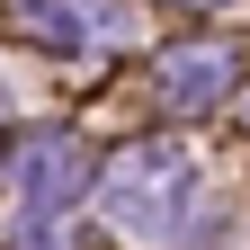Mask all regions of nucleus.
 <instances>
[{"label": "nucleus", "mask_w": 250, "mask_h": 250, "mask_svg": "<svg viewBox=\"0 0 250 250\" xmlns=\"http://www.w3.org/2000/svg\"><path fill=\"white\" fill-rule=\"evenodd\" d=\"M107 224L125 241H152V250L188 241V224H197V161L179 143H134L107 170Z\"/></svg>", "instance_id": "nucleus-1"}, {"label": "nucleus", "mask_w": 250, "mask_h": 250, "mask_svg": "<svg viewBox=\"0 0 250 250\" xmlns=\"http://www.w3.org/2000/svg\"><path fill=\"white\" fill-rule=\"evenodd\" d=\"M81 170H89V152L72 143V134H36L18 152V197H27V224H62V206L81 197Z\"/></svg>", "instance_id": "nucleus-2"}, {"label": "nucleus", "mask_w": 250, "mask_h": 250, "mask_svg": "<svg viewBox=\"0 0 250 250\" xmlns=\"http://www.w3.org/2000/svg\"><path fill=\"white\" fill-rule=\"evenodd\" d=\"M27 27L54 36V45H107V36H125V18L107 0H27Z\"/></svg>", "instance_id": "nucleus-3"}, {"label": "nucleus", "mask_w": 250, "mask_h": 250, "mask_svg": "<svg viewBox=\"0 0 250 250\" xmlns=\"http://www.w3.org/2000/svg\"><path fill=\"white\" fill-rule=\"evenodd\" d=\"M224 89H232V54H224V45H179V54L161 62V99H170V107H188V99L206 107V99H224Z\"/></svg>", "instance_id": "nucleus-4"}]
</instances>
